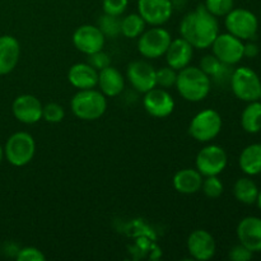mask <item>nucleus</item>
<instances>
[{
	"mask_svg": "<svg viewBox=\"0 0 261 261\" xmlns=\"http://www.w3.org/2000/svg\"><path fill=\"white\" fill-rule=\"evenodd\" d=\"M180 33L181 37L191 43L194 48H208L219 33L218 20L204 5H199L195 10L189 12L182 18Z\"/></svg>",
	"mask_w": 261,
	"mask_h": 261,
	"instance_id": "obj_1",
	"label": "nucleus"
},
{
	"mask_svg": "<svg viewBox=\"0 0 261 261\" xmlns=\"http://www.w3.org/2000/svg\"><path fill=\"white\" fill-rule=\"evenodd\" d=\"M175 86L184 99L200 102L206 98L211 92L212 79L199 66L188 65L178 70Z\"/></svg>",
	"mask_w": 261,
	"mask_h": 261,
	"instance_id": "obj_2",
	"label": "nucleus"
},
{
	"mask_svg": "<svg viewBox=\"0 0 261 261\" xmlns=\"http://www.w3.org/2000/svg\"><path fill=\"white\" fill-rule=\"evenodd\" d=\"M70 109L74 116L83 121H94L103 116L107 109V99L102 92L92 89H82L73 96Z\"/></svg>",
	"mask_w": 261,
	"mask_h": 261,
	"instance_id": "obj_3",
	"label": "nucleus"
},
{
	"mask_svg": "<svg viewBox=\"0 0 261 261\" xmlns=\"http://www.w3.org/2000/svg\"><path fill=\"white\" fill-rule=\"evenodd\" d=\"M36 153V143L31 134L18 132L10 135L4 147V157L15 167H23L33 160Z\"/></svg>",
	"mask_w": 261,
	"mask_h": 261,
	"instance_id": "obj_4",
	"label": "nucleus"
},
{
	"mask_svg": "<svg viewBox=\"0 0 261 261\" xmlns=\"http://www.w3.org/2000/svg\"><path fill=\"white\" fill-rule=\"evenodd\" d=\"M231 88L237 98L245 102H254L260 98L261 81L252 69L242 66L233 70L231 76Z\"/></svg>",
	"mask_w": 261,
	"mask_h": 261,
	"instance_id": "obj_5",
	"label": "nucleus"
},
{
	"mask_svg": "<svg viewBox=\"0 0 261 261\" xmlns=\"http://www.w3.org/2000/svg\"><path fill=\"white\" fill-rule=\"evenodd\" d=\"M222 130V117L216 110L206 109L198 112L191 120L189 133L195 140L206 143L213 140Z\"/></svg>",
	"mask_w": 261,
	"mask_h": 261,
	"instance_id": "obj_6",
	"label": "nucleus"
},
{
	"mask_svg": "<svg viewBox=\"0 0 261 261\" xmlns=\"http://www.w3.org/2000/svg\"><path fill=\"white\" fill-rule=\"evenodd\" d=\"M172 37L170 32L160 25H153L144 31L138 40V50L140 55L147 59H158L163 56L170 46Z\"/></svg>",
	"mask_w": 261,
	"mask_h": 261,
	"instance_id": "obj_7",
	"label": "nucleus"
},
{
	"mask_svg": "<svg viewBox=\"0 0 261 261\" xmlns=\"http://www.w3.org/2000/svg\"><path fill=\"white\" fill-rule=\"evenodd\" d=\"M224 24H226L228 33L236 36L240 40L254 38L257 32V27H259L256 15L250 10L242 9V8L232 9L226 15Z\"/></svg>",
	"mask_w": 261,
	"mask_h": 261,
	"instance_id": "obj_8",
	"label": "nucleus"
},
{
	"mask_svg": "<svg viewBox=\"0 0 261 261\" xmlns=\"http://www.w3.org/2000/svg\"><path fill=\"white\" fill-rule=\"evenodd\" d=\"M227 153L222 147L216 144L206 145L198 153L195 160L196 170L206 176H218L227 166Z\"/></svg>",
	"mask_w": 261,
	"mask_h": 261,
	"instance_id": "obj_9",
	"label": "nucleus"
},
{
	"mask_svg": "<svg viewBox=\"0 0 261 261\" xmlns=\"http://www.w3.org/2000/svg\"><path fill=\"white\" fill-rule=\"evenodd\" d=\"M213 55L227 65H234L244 58V43L231 33H218L211 46Z\"/></svg>",
	"mask_w": 261,
	"mask_h": 261,
	"instance_id": "obj_10",
	"label": "nucleus"
},
{
	"mask_svg": "<svg viewBox=\"0 0 261 261\" xmlns=\"http://www.w3.org/2000/svg\"><path fill=\"white\" fill-rule=\"evenodd\" d=\"M126 78L133 88L140 93H147L148 91L157 87L154 66L144 60L132 61L127 65Z\"/></svg>",
	"mask_w": 261,
	"mask_h": 261,
	"instance_id": "obj_11",
	"label": "nucleus"
},
{
	"mask_svg": "<svg viewBox=\"0 0 261 261\" xmlns=\"http://www.w3.org/2000/svg\"><path fill=\"white\" fill-rule=\"evenodd\" d=\"M172 12V0H138V13L147 24H165L170 20Z\"/></svg>",
	"mask_w": 261,
	"mask_h": 261,
	"instance_id": "obj_12",
	"label": "nucleus"
},
{
	"mask_svg": "<svg viewBox=\"0 0 261 261\" xmlns=\"http://www.w3.org/2000/svg\"><path fill=\"white\" fill-rule=\"evenodd\" d=\"M143 106H144L145 111L150 116L163 119V117L170 116L173 112V110H175V99L165 88L154 87L153 89L148 91L147 93H144Z\"/></svg>",
	"mask_w": 261,
	"mask_h": 261,
	"instance_id": "obj_13",
	"label": "nucleus"
},
{
	"mask_svg": "<svg viewBox=\"0 0 261 261\" xmlns=\"http://www.w3.org/2000/svg\"><path fill=\"white\" fill-rule=\"evenodd\" d=\"M105 38L106 37L97 25L83 24L73 33V45L78 51L89 55L103 50Z\"/></svg>",
	"mask_w": 261,
	"mask_h": 261,
	"instance_id": "obj_14",
	"label": "nucleus"
},
{
	"mask_svg": "<svg viewBox=\"0 0 261 261\" xmlns=\"http://www.w3.org/2000/svg\"><path fill=\"white\" fill-rule=\"evenodd\" d=\"M42 103L32 94H20L13 101L12 111L22 124H36L42 119Z\"/></svg>",
	"mask_w": 261,
	"mask_h": 261,
	"instance_id": "obj_15",
	"label": "nucleus"
},
{
	"mask_svg": "<svg viewBox=\"0 0 261 261\" xmlns=\"http://www.w3.org/2000/svg\"><path fill=\"white\" fill-rule=\"evenodd\" d=\"M188 250L193 259L208 261L216 255V240L205 229H195L188 239Z\"/></svg>",
	"mask_w": 261,
	"mask_h": 261,
	"instance_id": "obj_16",
	"label": "nucleus"
},
{
	"mask_svg": "<svg viewBox=\"0 0 261 261\" xmlns=\"http://www.w3.org/2000/svg\"><path fill=\"white\" fill-rule=\"evenodd\" d=\"M240 244L252 252L261 251V218L246 217L237 226Z\"/></svg>",
	"mask_w": 261,
	"mask_h": 261,
	"instance_id": "obj_17",
	"label": "nucleus"
},
{
	"mask_svg": "<svg viewBox=\"0 0 261 261\" xmlns=\"http://www.w3.org/2000/svg\"><path fill=\"white\" fill-rule=\"evenodd\" d=\"M194 55V47L185 38L180 37L171 41L167 51H166V61L167 65L175 69L176 71L190 65V61Z\"/></svg>",
	"mask_w": 261,
	"mask_h": 261,
	"instance_id": "obj_18",
	"label": "nucleus"
},
{
	"mask_svg": "<svg viewBox=\"0 0 261 261\" xmlns=\"http://www.w3.org/2000/svg\"><path fill=\"white\" fill-rule=\"evenodd\" d=\"M20 56V45L13 36H0V75L12 73Z\"/></svg>",
	"mask_w": 261,
	"mask_h": 261,
	"instance_id": "obj_19",
	"label": "nucleus"
},
{
	"mask_svg": "<svg viewBox=\"0 0 261 261\" xmlns=\"http://www.w3.org/2000/svg\"><path fill=\"white\" fill-rule=\"evenodd\" d=\"M68 81L78 91L96 88L98 86V70L88 63L74 64L69 69Z\"/></svg>",
	"mask_w": 261,
	"mask_h": 261,
	"instance_id": "obj_20",
	"label": "nucleus"
},
{
	"mask_svg": "<svg viewBox=\"0 0 261 261\" xmlns=\"http://www.w3.org/2000/svg\"><path fill=\"white\" fill-rule=\"evenodd\" d=\"M203 184V175L196 168H184L173 176V188L176 191L185 195H191L200 191Z\"/></svg>",
	"mask_w": 261,
	"mask_h": 261,
	"instance_id": "obj_21",
	"label": "nucleus"
},
{
	"mask_svg": "<svg viewBox=\"0 0 261 261\" xmlns=\"http://www.w3.org/2000/svg\"><path fill=\"white\" fill-rule=\"evenodd\" d=\"M98 86L106 97H116L124 91L125 79L114 66H107L98 71Z\"/></svg>",
	"mask_w": 261,
	"mask_h": 261,
	"instance_id": "obj_22",
	"label": "nucleus"
},
{
	"mask_svg": "<svg viewBox=\"0 0 261 261\" xmlns=\"http://www.w3.org/2000/svg\"><path fill=\"white\" fill-rule=\"evenodd\" d=\"M239 163L246 175L255 176L261 173V144H251L245 148L240 155Z\"/></svg>",
	"mask_w": 261,
	"mask_h": 261,
	"instance_id": "obj_23",
	"label": "nucleus"
},
{
	"mask_svg": "<svg viewBox=\"0 0 261 261\" xmlns=\"http://www.w3.org/2000/svg\"><path fill=\"white\" fill-rule=\"evenodd\" d=\"M233 195L240 203L251 205L256 203L259 189L257 185L249 177H241L236 181L233 186Z\"/></svg>",
	"mask_w": 261,
	"mask_h": 261,
	"instance_id": "obj_24",
	"label": "nucleus"
},
{
	"mask_svg": "<svg viewBox=\"0 0 261 261\" xmlns=\"http://www.w3.org/2000/svg\"><path fill=\"white\" fill-rule=\"evenodd\" d=\"M241 125L245 132L259 133L261 130V102H250L241 115Z\"/></svg>",
	"mask_w": 261,
	"mask_h": 261,
	"instance_id": "obj_25",
	"label": "nucleus"
},
{
	"mask_svg": "<svg viewBox=\"0 0 261 261\" xmlns=\"http://www.w3.org/2000/svg\"><path fill=\"white\" fill-rule=\"evenodd\" d=\"M145 20L139 13H132L121 19V35L126 38H137L145 31Z\"/></svg>",
	"mask_w": 261,
	"mask_h": 261,
	"instance_id": "obj_26",
	"label": "nucleus"
},
{
	"mask_svg": "<svg viewBox=\"0 0 261 261\" xmlns=\"http://www.w3.org/2000/svg\"><path fill=\"white\" fill-rule=\"evenodd\" d=\"M97 27L101 30L105 37L115 38L121 33V19L116 15H110L105 13L103 15L99 17Z\"/></svg>",
	"mask_w": 261,
	"mask_h": 261,
	"instance_id": "obj_27",
	"label": "nucleus"
},
{
	"mask_svg": "<svg viewBox=\"0 0 261 261\" xmlns=\"http://www.w3.org/2000/svg\"><path fill=\"white\" fill-rule=\"evenodd\" d=\"M223 184L219 180L218 176H206L205 178H203L200 190L209 199H217L223 194Z\"/></svg>",
	"mask_w": 261,
	"mask_h": 261,
	"instance_id": "obj_28",
	"label": "nucleus"
},
{
	"mask_svg": "<svg viewBox=\"0 0 261 261\" xmlns=\"http://www.w3.org/2000/svg\"><path fill=\"white\" fill-rule=\"evenodd\" d=\"M233 0H205L204 7L214 17H226L233 9Z\"/></svg>",
	"mask_w": 261,
	"mask_h": 261,
	"instance_id": "obj_29",
	"label": "nucleus"
},
{
	"mask_svg": "<svg viewBox=\"0 0 261 261\" xmlns=\"http://www.w3.org/2000/svg\"><path fill=\"white\" fill-rule=\"evenodd\" d=\"M176 79H177V73L171 66H163L155 70V83L161 88H171L176 84Z\"/></svg>",
	"mask_w": 261,
	"mask_h": 261,
	"instance_id": "obj_30",
	"label": "nucleus"
},
{
	"mask_svg": "<svg viewBox=\"0 0 261 261\" xmlns=\"http://www.w3.org/2000/svg\"><path fill=\"white\" fill-rule=\"evenodd\" d=\"M65 117V111H64L63 106L55 102L45 105L42 107V119L45 121L51 122V124H58V122L63 121Z\"/></svg>",
	"mask_w": 261,
	"mask_h": 261,
	"instance_id": "obj_31",
	"label": "nucleus"
},
{
	"mask_svg": "<svg viewBox=\"0 0 261 261\" xmlns=\"http://www.w3.org/2000/svg\"><path fill=\"white\" fill-rule=\"evenodd\" d=\"M223 65L224 64L222 63V61H219L214 55H205L200 60L199 68H200L209 78H213V76H216L217 74L219 73V70L223 68Z\"/></svg>",
	"mask_w": 261,
	"mask_h": 261,
	"instance_id": "obj_32",
	"label": "nucleus"
},
{
	"mask_svg": "<svg viewBox=\"0 0 261 261\" xmlns=\"http://www.w3.org/2000/svg\"><path fill=\"white\" fill-rule=\"evenodd\" d=\"M127 4H129V0H103L102 9L106 14L120 17L126 10Z\"/></svg>",
	"mask_w": 261,
	"mask_h": 261,
	"instance_id": "obj_33",
	"label": "nucleus"
},
{
	"mask_svg": "<svg viewBox=\"0 0 261 261\" xmlns=\"http://www.w3.org/2000/svg\"><path fill=\"white\" fill-rule=\"evenodd\" d=\"M87 56H88L87 63H88L91 66H93V68L98 71L111 65V58H110L109 54L105 53L103 50H99L97 51V53L89 54V55Z\"/></svg>",
	"mask_w": 261,
	"mask_h": 261,
	"instance_id": "obj_34",
	"label": "nucleus"
},
{
	"mask_svg": "<svg viewBox=\"0 0 261 261\" xmlns=\"http://www.w3.org/2000/svg\"><path fill=\"white\" fill-rule=\"evenodd\" d=\"M17 260L18 261H45L46 256L42 254L41 250H38L37 247L28 246L23 247L18 251L17 254Z\"/></svg>",
	"mask_w": 261,
	"mask_h": 261,
	"instance_id": "obj_35",
	"label": "nucleus"
},
{
	"mask_svg": "<svg viewBox=\"0 0 261 261\" xmlns=\"http://www.w3.org/2000/svg\"><path fill=\"white\" fill-rule=\"evenodd\" d=\"M252 255H254V252L250 251L247 247L240 244L237 246L232 247L231 251H229V259L233 261H249L252 259Z\"/></svg>",
	"mask_w": 261,
	"mask_h": 261,
	"instance_id": "obj_36",
	"label": "nucleus"
},
{
	"mask_svg": "<svg viewBox=\"0 0 261 261\" xmlns=\"http://www.w3.org/2000/svg\"><path fill=\"white\" fill-rule=\"evenodd\" d=\"M259 54V47H257L255 43H247V45H244V56H246V58H255V56Z\"/></svg>",
	"mask_w": 261,
	"mask_h": 261,
	"instance_id": "obj_37",
	"label": "nucleus"
},
{
	"mask_svg": "<svg viewBox=\"0 0 261 261\" xmlns=\"http://www.w3.org/2000/svg\"><path fill=\"white\" fill-rule=\"evenodd\" d=\"M256 203H257V206H259V209L261 211V190H259V195H257Z\"/></svg>",
	"mask_w": 261,
	"mask_h": 261,
	"instance_id": "obj_38",
	"label": "nucleus"
},
{
	"mask_svg": "<svg viewBox=\"0 0 261 261\" xmlns=\"http://www.w3.org/2000/svg\"><path fill=\"white\" fill-rule=\"evenodd\" d=\"M3 158H4V148H3L2 145H0V163H2Z\"/></svg>",
	"mask_w": 261,
	"mask_h": 261,
	"instance_id": "obj_39",
	"label": "nucleus"
},
{
	"mask_svg": "<svg viewBox=\"0 0 261 261\" xmlns=\"http://www.w3.org/2000/svg\"><path fill=\"white\" fill-rule=\"evenodd\" d=\"M259 99H261V94H260V98Z\"/></svg>",
	"mask_w": 261,
	"mask_h": 261,
	"instance_id": "obj_40",
	"label": "nucleus"
}]
</instances>
